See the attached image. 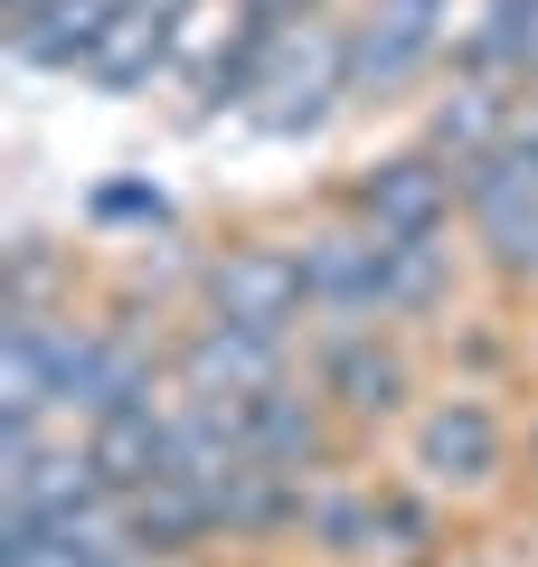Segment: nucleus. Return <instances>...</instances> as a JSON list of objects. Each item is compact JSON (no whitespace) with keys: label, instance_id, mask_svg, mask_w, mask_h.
Wrapping results in <instances>:
<instances>
[{"label":"nucleus","instance_id":"obj_20","mask_svg":"<svg viewBox=\"0 0 538 567\" xmlns=\"http://www.w3.org/2000/svg\"><path fill=\"white\" fill-rule=\"evenodd\" d=\"M265 10H283V20H321V10H340V0H265Z\"/></svg>","mask_w":538,"mask_h":567},{"label":"nucleus","instance_id":"obj_6","mask_svg":"<svg viewBox=\"0 0 538 567\" xmlns=\"http://www.w3.org/2000/svg\"><path fill=\"white\" fill-rule=\"evenodd\" d=\"M293 246H302V284H312V331L387 322V237L359 208L321 189L312 208H293Z\"/></svg>","mask_w":538,"mask_h":567},{"label":"nucleus","instance_id":"obj_3","mask_svg":"<svg viewBox=\"0 0 538 567\" xmlns=\"http://www.w3.org/2000/svg\"><path fill=\"white\" fill-rule=\"evenodd\" d=\"M473 0H350V114H416V95L444 76Z\"/></svg>","mask_w":538,"mask_h":567},{"label":"nucleus","instance_id":"obj_7","mask_svg":"<svg viewBox=\"0 0 538 567\" xmlns=\"http://www.w3.org/2000/svg\"><path fill=\"white\" fill-rule=\"evenodd\" d=\"M227 0H123V20L104 29V48L85 58V95L104 104H133V95H161V85L179 76V66L208 48V29H218Z\"/></svg>","mask_w":538,"mask_h":567},{"label":"nucleus","instance_id":"obj_23","mask_svg":"<svg viewBox=\"0 0 538 567\" xmlns=\"http://www.w3.org/2000/svg\"><path fill=\"white\" fill-rule=\"evenodd\" d=\"M142 567H227V558H142Z\"/></svg>","mask_w":538,"mask_h":567},{"label":"nucleus","instance_id":"obj_2","mask_svg":"<svg viewBox=\"0 0 538 567\" xmlns=\"http://www.w3.org/2000/svg\"><path fill=\"white\" fill-rule=\"evenodd\" d=\"M302 369H312V388L331 398V416L350 425L359 454L397 445V425L416 416L425 388L444 379V369H435V341H416V331H397V322L302 331Z\"/></svg>","mask_w":538,"mask_h":567},{"label":"nucleus","instance_id":"obj_16","mask_svg":"<svg viewBox=\"0 0 538 567\" xmlns=\"http://www.w3.org/2000/svg\"><path fill=\"white\" fill-rule=\"evenodd\" d=\"M95 293V256L48 227H20L0 246V303H85Z\"/></svg>","mask_w":538,"mask_h":567},{"label":"nucleus","instance_id":"obj_9","mask_svg":"<svg viewBox=\"0 0 538 567\" xmlns=\"http://www.w3.org/2000/svg\"><path fill=\"white\" fill-rule=\"evenodd\" d=\"M293 29L302 20H283V10H265V0H227L218 29H208V48L189 58V104H179V123H246Z\"/></svg>","mask_w":538,"mask_h":567},{"label":"nucleus","instance_id":"obj_1","mask_svg":"<svg viewBox=\"0 0 538 567\" xmlns=\"http://www.w3.org/2000/svg\"><path fill=\"white\" fill-rule=\"evenodd\" d=\"M387 454H397L406 483H425L444 511L473 520V511L519 492V406L500 379H435Z\"/></svg>","mask_w":538,"mask_h":567},{"label":"nucleus","instance_id":"obj_12","mask_svg":"<svg viewBox=\"0 0 538 567\" xmlns=\"http://www.w3.org/2000/svg\"><path fill=\"white\" fill-rule=\"evenodd\" d=\"M406 133H416L425 152H444L454 171H473V162H492L500 142L519 133V85L510 76H482V66H444V76L416 95Z\"/></svg>","mask_w":538,"mask_h":567},{"label":"nucleus","instance_id":"obj_14","mask_svg":"<svg viewBox=\"0 0 538 567\" xmlns=\"http://www.w3.org/2000/svg\"><path fill=\"white\" fill-rule=\"evenodd\" d=\"M114 20H123V0H48V10L0 29V48H10L20 76H85V58L104 48Z\"/></svg>","mask_w":538,"mask_h":567},{"label":"nucleus","instance_id":"obj_10","mask_svg":"<svg viewBox=\"0 0 538 567\" xmlns=\"http://www.w3.org/2000/svg\"><path fill=\"white\" fill-rule=\"evenodd\" d=\"M302 369V341H275V331H246V322H218V312H179L170 331V388H189V398H265V388H283Z\"/></svg>","mask_w":538,"mask_h":567},{"label":"nucleus","instance_id":"obj_18","mask_svg":"<svg viewBox=\"0 0 538 567\" xmlns=\"http://www.w3.org/2000/svg\"><path fill=\"white\" fill-rule=\"evenodd\" d=\"M161 227H179V199L161 181H104L85 199V237L95 246H133V237H161Z\"/></svg>","mask_w":538,"mask_h":567},{"label":"nucleus","instance_id":"obj_17","mask_svg":"<svg viewBox=\"0 0 538 567\" xmlns=\"http://www.w3.org/2000/svg\"><path fill=\"white\" fill-rule=\"evenodd\" d=\"M444 66H482V76H510L529 85L538 76V0H473L463 10V39Z\"/></svg>","mask_w":538,"mask_h":567},{"label":"nucleus","instance_id":"obj_13","mask_svg":"<svg viewBox=\"0 0 538 567\" xmlns=\"http://www.w3.org/2000/svg\"><path fill=\"white\" fill-rule=\"evenodd\" d=\"M246 454L256 464H283V473H331L350 464V425L331 416V398L312 388V369H293L283 388H265V398H246Z\"/></svg>","mask_w":538,"mask_h":567},{"label":"nucleus","instance_id":"obj_19","mask_svg":"<svg viewBox=\"0 0 538 567\" xmlns=\"http://www.w3.org/2000/svg\"><path fill=\"white\" fill-rule=\"evenodd\" d=\"M519 492H538V388L519 398Z\"/></svg>","mask_w":538,"mask_h":567},{"label":"nucleus","instance_id":"obj_8","mask_svg":"<svg viewBox=\"0 0 538 567\" xmlns=\"http://www.w3.org/2000/svg\"><path fill=\"white\" fill-rule=\"evenodd\" d=\"M350 114V29H340V10H321V20H302L293 39H283L275 76H265L256 114H246V133L256 142H312L321 123Z\"/></svg>","mask_w":538,"mask_h":567},{"label":"nucleus","instance_id":"obj_24","mask_svg":"<svg viewBox=\"0 0 538 567\" xmlns=\"http://www.w3.org/2000/svg\"><path fill=\"white\" fill-rule=\"evenodd\" d=\"M519 114H529V123H538V76H529V85H519Z\"/></svg>","mask_w":538,"mask_h":567},{"label":"nucleus","instance_id":"obj_11","mask_svg":"<svg viewBox=\"0 0 538 567\" xmlns=\"http://www.w3.org/2000/svg\"><path fill=\"white\" fill-rule=\"evenodd\" d=\"M302 558L321 567H387V473H369V454L312 473L302 483Z\"/></svg>","mask_w":538,"mask_h":567},{"label":"nucleus","instance_id":"obj_5","mask_svg":"<svg viewBox=\"0 0 538 567\" xmlns=\"http://www.w3.org/2000/svg\"><path fill=\"white\" fill-rule=\"evenodd\" d=\"M331 199L359 208L379 237H463V171L444 162V152H425L416 133L359 152V162L331 181Z\"/></svg>","mask_w":538,"mask_h":567},{"label":"nucleus","instance_id":"obj_22","mask_svg":"<svg viewBox=\"0 0 538 567\" xmlns=\"http://www.w3.org/2000/svg\"><path fill=\"white\" fill-rule=\"evenodd\" d=\"M29 10H48V0H0V29H10V20H29Z\"/></svg>","mask_w":538,"mask_h":567},{"label":"nucleus","instance_id":"obj_15","mask_svg":"<svg viewBox=\"0 0 538 567\" xmlns=\"http://www.w3.org/2000/svg\"><path fill=\"white\" fill-rule=\"evenodd\" d=\"M76 435L95 445V464H104V483H114V492H142L161 464H170V388L114 406V416H95V425H76Z\"/></svg>","mask_w":538,"mask_h":567},{"label":"nucleus","instance_id":"obj_4","mask_svg":"<svg viewBox=\"0 0 538 567\" xmlns=\"http://www.w3.org/2000/svg\"><path fill=\"white\" fill-rule=\"evenodd\" d=\"M189 312H218V322H246V331H275V341H302V331H312V284H302L293 218L208 227V256H199V293H189Z\"/></svg>","mask_w":538,"mask_h":567},{"label":"nucleus","instance_id":"obj_21","mask_svg":"<svg viewBox=\"0 0 538 567\" xmlns=\"http://www.w3.org/2000/svg\"><path fill=\"white\" fill-rule=\"evenodd\" d=\"M519 350H529V388H538V303L519 312Z\"/></svg>","mask_w":538,"mask_h":567}]
</instances>
